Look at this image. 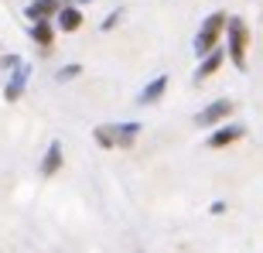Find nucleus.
<instances>
[{
    "label": "nucleus",
    "instance_id": "8",
    "mask_svg": "<svg viewBox=\"0 0 263 253\" xmlns=\"http://www.w3.org/2000/svg\"><path fill=\"white\" fill-rule=\"evenodd\" d=\"M62 7H65L62 0H31L28 7H24V14H28L31 24H38V21H48L51 14H59Z\"/></svg>",
    "mask_w": 263,
    "mask_h": 253
},
{
    "label": "nucleus",
    "instance_id": "2",
    "mask_svg": "<svg viewBox=\"0 0 263 253\" xmlns=\"http://www.w3.org/2000/svg\"><path fill=\"white\" fill-rule=\"evenodd\" d=\"M226 24H229V14H226V10H215V14H209V17L202 21V28H198V34H195V45H192L198 59H205L209 51L219 48V38L226 34Z\"/></svg>",
    "mask_w": 263,
    "mask_h": 253
},
{
    "label": "nucleus",
    "instance_id": "10",
    "mask_svg": "<svg viewBox=\"0 0 263 253\" xmlns=\"http://www.w3.org/2000/svg\"><path fill=\"white\" fill-rule=\"evenodd\" d=\"M167 93V76H157V79H151L144 89H140V96H137V103L140 106H151V103H161V96Z\"/></svg>",
    "mask_w": 263,
    "mask_h": 253
},
{
    "label": "nucleus",
    "instance_id": "9",
    "mask_svg": "<svg viewBox=\"0 0 263 253\" xmlns=\"http://www.w3.org/2000/svg\"><path fill=\"white\" fill-rule=\"evenodd\" d=\"M226 55H229V51H222V48H215V51H209V55H205V59L198 62V68H195V82H202V79L215 76V72H219V68H222Z\"/></svg>",
    "mask_w": 263,
    "mask_h": 253
},
{
    "label": "nucleus",
    "instance_id": "1",
    "mask_svg": "<svg viewBox=\"0 0 263 253\" xmlns=\"http://www.w3.org/2000/svg\"><path fill=\"white\" fill-rule=\"evenodd\" d=\"M144 127L137 123V120H127V123H99L92 130V140H96L103 151H127V147L137 144V137H140Z\"/></svg>",
    "mask_w": 263,
    "mask_h": 253
},
{
    "label": "nucleus",
    "instance_id": "5",
    "mask_svg": "<svg viewBox=\"0 0 263 253\" xmlns=\"http://www.w3.org/2000/svg\"><path fill=\"white\" fill-rule=\"evenodd\" d=\"M243 137H246L243 123H222V127H215L212 134L205 137V147H209V151H222V147L236 144V140H243Z\"/></svg>",
    "mask_w": 263,
    "mask_h": 253
},
{
    "label": "nucleus",
    "instance_id": "12",
    "mask_svg": "<svg viewBox=\"0 0 263 253\" xmlns=\"http://www.w3.org/2000/svg\"><path fill=\"white\" fill-rule=\"evenodd\" d=\"M31 41H34L38 48H51V41H55V31H51L48 21H38V24H31Z\"/></svg>",
    "mask_w": 263,
    "mask_h": 253
},
{
    "label": "nucleus",
    "instance_id": "6",
    "mask_svg": "<svg viewBox=\"0 0 263 253\" xmlns=\"http://www.w3.org/2000/svg\"><path fill=\"white\" fill-rule=\"evenodd\" d=\"M28 79H31V65L21 62V65L10 72L7 86H4V99H7V103H17V99L24 96V89H28Z\"/></svg>",
    "mask_w": 263,
    "mask_h": 253
},
{
    "label": "nucleus",
    "instance_id": "7",
    "mask_svg": "<svg viewBox=\"0 0 263 253\" xmlns=\"http://www.w3.org/2000/svg\"><path fill=\"white\" fill-rule=\"evenodd\" d=\"M62 165H65V147H62V140H51L45 157H41V165H38L41 178H55L62 171Z\"/></svg>",
    "mask_w": 263,
    "mask_h": 253
},
{
    "label": "nucleus",
    "instance_id": "14",
    "mask_svg": "<svg viewBox=\"0 0 263 253\" xmlns=\"http://www.w3.org/2000/svg\"><path fill=\"white\" fill-rule=\"evenodd\" d=\"M120 17H123V10H113V14H109L106 21H103V31H113L120 24Z\"/></svg>",
    "mask_w": 263,
    "mask_h": 253
},
{
    "label": "nucleus",
    "instance_id": "3",
    "mask_svg": "<svg viewBox=\"0 0 263 253\" xmlns=\"http://www.w3.org/2000/svg\"><path fill=\"white\" fill-rule=\"evenodd\" d=\"M226 38H229V62L243 72L246 68V48H250V28H246V21L243 17H229Z\"/></svg>",
    "mask_w": 263,
    "mask_h": 253
},
{
    "label": "nucleus",
    "instance_id": "4",
    "mask_svg": "<svg viewBox=\"0 0 263 253\" xmlns=\"http://www.w3.org/2000/svg\"><path fill=\"white\" fill-rule=\"evenodd\" d=\"M233 99H212V103H209V106H205L202 110V113H198V117H195V123L198 127H212V130H215V127H222V123H229V117H233Z\"/></svg>",
    "mask_w": 263,
    "mask_h": 253
},
{
    "label": "nucleus",
    "instance_id": "15",
    "mask_svg": "<svg viewBox=\"0 0 263 253\" xmlns=\"http://www.w3.org/2000/svg\"><path fill=\"white\" fill-rule=\"evenodd\" d=\"M226 212V202H212V215H222Z\"/></svg>",
    "mask_w": 263,
    "mask_h": 253
},
{
    "label": "nucleus",
    "instance_id": "11",
    "mask_svg": "<svg viewBox=\"0 0 263 253\" xmlns=\"http://www.w3.org/2000/svg\"><path fill=\"white\" fill-rule=\"evenodd\" d=\"M59 28L62 31H79L82 28V10H79L76 4H65V7L59 10Z\"/></svg>",
    "mask_w": 263,
    "mask_h": 253
},
{
    "label": "nucleus",
    "instance_id": "13",
    "mask_svg": "<svg viewBox=\"0 0 263 253\" xmlns=\"http://www.w3.org/2000/svg\"><path fill=\"white\" fill-rule=\"evenodd\" d=\"M82 76V65H76V62H72V65H65V68H59V72H55V82H72V79H79Z\"/></svg>",
    "mask_w": 263,
    "mask_h": 253
},
{
    "label": "nucleus",
    "instance_id": "16",
    "mask_svg": "<svg viewBox=\"0 0 263 253\" xmlns=\"http://www.w3.org/2000/svg\"><path fill=\"white\" fill-rule=\"evenodd\" d=\"M79 4H89V0H79Z\"/></svg>",
    "mask_w": 263,
    "mask_h": 253
}]
</instances>
